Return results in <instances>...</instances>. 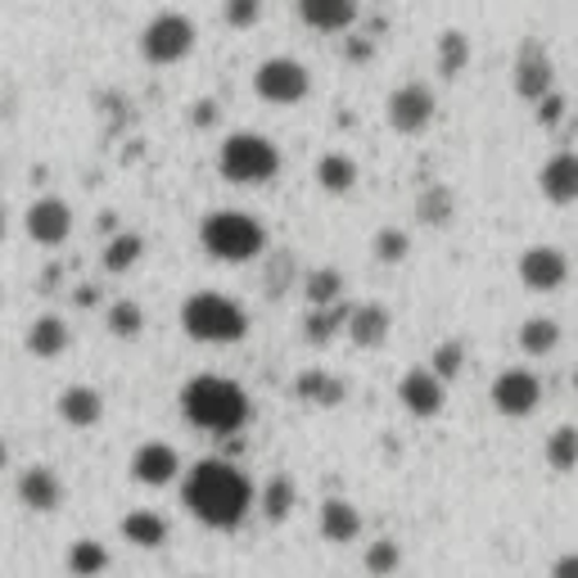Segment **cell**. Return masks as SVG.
Instances as JSON below:
<instances>
[{"mask_svg":"<svg viewBox=\"0 0 578 578\" xmlns=\"http://www.w3.org/2000/svg\"><path fill=\"white\" fill-rule=\"evenodd\" d=\"M185 511L208 529H236L253 511V484L236 461L204 456L200 466H190L181 479Z\"/></svg>","mask_w":578,"mask_h":578,"instance_id":"obj_1","label":"cell"},{"mask_svg":"<svg viewBox=\"0 0 578 578\" xmlns=\"http://www.w3.org/2000/svg\"><path fill=\"white\" fill-rule=\"evenodd\" d=\"M181 411L185 420L195 430L204 434H217V439H230V434H240L249 426V394L240 389L236 379H226V375H195L181 389Z\"/></svg>","mask_w":578,"mask_h":578,"instance_id":"obj_2","label":"cell"},{"mask_svg":"<svg viewBox=\"0 0 578 578\" xmlns=\"http://www.w3.org/2000/svg\"><path fill=\"white\" fill-rule=\"evenodd\" d=\"M200 245L213 262H253L267 258V226L245 208H213L200 222Z\"/></svg>","mask_w":578,"mask_h":578,"instance_id":"obj_3","label":"cell"},{"mask_svg":"<svg viewBox=\"0 0 578 578\" xmlns=\"http://www.w3.org/2000/svg\"><path fill=\"white\" fill-rule=\"evenodd\" d=\"M181 330L195 343H240L249 335V317L236 298L217 290H200L181 303Z\"/></svg>","mask_w":578,"mask_h":578,"instance_id":"obj_4","label":"cell"},{"mask_svg":"<svg viewBox=\"0 0 578 578\" xmlns=\"http://www.w3.org/2000/svg\"><path fill=\"white\" fill-rule=\"evenodd\" d=\"M217 168L236 185H267L281 172V149L262 132H230L217 149Z\"/></svg>","mask_w":578,"mask_h":578,"instance_id":"obj_5","label":"cell"},{"mask_svg":"<svg viewBox=\"0 0 578 578\" xmlns=\"http://www.w3.org/2000/svg\"><path fill=\"white\" fill-rule=\"evenodd\" d=\"M200 42V27L181 10H163L140 27V59L149 64H181Z\"/></svg>","mask_w":578,"mask_h":578,"instance_id":"obj_6","label":"cell"},{"mask_svg":"<svg viewBox=\"0 0 578 578\" xmlns=\"http://www.w3.org/2000/svg\"><path fill=\"white\" fill-rule=\"evenodd\" d=\"M253 91L267 104H298V100H307V91H313V72H307L298 59H290V55H272V59L258 64Z\"/></svg>","mask_w":578,"mask_h":578,"instance_id":"obj_7","label":"cell"},{"mask_svg":"<svg viewBox=\"0 0 578 578\" xmlns=\"http://www.w3.org/2000/svg\"><path fill=\"white\" fill-rule=\"evenodd\" d=\"M434 109H439V100L426 82H403L389 91V100H384V118H389V127L398 136H420L434 123Z\"/></svg>","mask_w":578,"mask_h":578,"instance_id":"obj_8","label":"cell"},{"mask_svg":"<svg viewBox=\"0 0 578 578\" xmlns=\"http://www.w3.org/2000/svg\"><path fill=\"white\" fill-rule=\"evenodd\" d=\"M492 407L502 411V416H511V420H524V416H533L537 411V403H543V379H537L533 371H524V366H507L502 375L492 379Z\"/></svg>","mask_w":578,"mask_h":578,"instance_id":"obj_9","label":"cell"},{"mask_svg":"<svg viewBox=\"0 0 578 578\" xmlns=\"http://www.w3.org/2000/svg\"><path fill=\"white\" fill-rule=\"evenodd\" d=\"M23 230L36 240V245H64L72 236V208L59 200V195H42V200H32L27 213H23Z\"/></svg>","mask_w":578,"mask_h":578,"instance_id":"obj_10","label":"cell"},{"mask_svg":"<svg viewBox=\"0 0 578 578\" xmlns=\"http://www.w3.org/2000/svg\"><path fill=\"white\" fill-rule=\"evenodd\" d=\"M398 403H403L416 420H434V416L443 411V403H447V384H443L430 366H416V371H407V375L398 379Z\"/></svg>","mask_w":578,"mask_h":578,"instance_id":"obj_11","label":"cell"},{"mask_svg":"<svg viewBox=\"0 0 578 578\" xmlns=\"http://www.w3.org/2000/svg\"><path fill=\"white\" fill-rule=\"evenodd\" d=\"M132 479L140 484V488H168L177 475H181V456H177V447L172 443H163V439H149V443H140L136 452H132Z\"/></svg>","mask_w":578,"mask_h":578,"instance_id":"obj_12","label":"cell"},{"mask_svg":"<svg viewBox=\"0 0 578 578\" xmlns=\"http://www.w3.org/2000/svg\"><path fill=\"white\" fill-rule=\"evenodd\" d=\"M520 281L537 294H552L569 281V258L556 245H533L520 253Z\"/></svg>","mask_w":578,"mask_h":578,"instance_id":"obj_13","label":"cell"},{"mask_svg":"<svg viewBox=\"0 0 578 578\" xmlns=\"http://www.w3.org/2000/svg\"><path fill=\"white\" fill-rule=\"evenodd\" d=\"M511 87H515L520 100H533V104H543L552 95V59L543 55V46H524L515 55Z\"/></svg>","mask_w":578,"mask_h":578,"instance_id":"obj_14","label":"cell"},{"mask_svg":"<svg viewBox=\"0 0 578 578\" xmlns=\"http://www.w3.org/2000/svg\"><path fill=\"white\" fill-rule=\"evenodd\" d=\"M14 492H19V502L27 511H36V515H50V511L64 507V479L50 466H27L19 475V488Z\"/></svg>","mask_w":578,"mask_h":578,"instance_id":"obj_15","label":"cell"},{"mask_svg":"<svg viewBox=\"0 0 578 578\" xmlns=\"http://www.w3.org/2000/svg\"><path fill=\"white\" fill-rule=\"evenodd\" d=\"M537 190L552 200V204H578V154L574 149H560L552 154V159L543 163V172H537Z\"/></svg>","mask_w":578,"mask_h":578,"instance_id":"obj_16","label":"cell"},{"mask_svg":"<svg viewBox=\"0 0 578 578\" xmlns=\"http://www.w3.org/2000/svg\"><path fill=\"white\" fill-rule=\"evenodd\" d=\"M55 411L72 430H95L104 420V398H100V389H91V384H68V389L55 398Z\"/></svg>","mask_w":578,"mask_h":578,"instance_id":"obj_17","label":"cell"},{"mask_svg":"<svg viewBox=\"0 0 578 578\" xmlns=\"http://www.w3.org/2000/svg\"><path fill=\"white\" fill-rule=\"evenodd\" d=\"M317 529H321L326 543L349 547L362 537V511L349 502V497H326L321 511H317Z\"/></svg>","mask_w":578,"mask_h":578,"instance_id":"obj_18","label":"cell"},{"mask_svg":"<svg viewBox=\"0 0 578 578\" xmlns=\"http://www.w3.org/2000/svg\"><path fill=\"white\" fill-rule=\"evenodd\" d=\"M68 343H72V330H68V321L55 317V313L36 317V321L27 326V335H23V349H27L32 358H42V362L64 358V353H68Z\"/></svg>","mask_w":578,"mask_h":578,"instance_id":"obj_19","label":"cell"},{"mask_svg":"<svg viewBox=\"0 0 578 578\" xmlns=\"http://www.w3.org/2000/svg\"><path fill=\"white\" fill-rule=\"evenodd\" d=\"M298 19L317 32H349L358 23V0H298Z\"/></svg>","mask_w":578,"mask_h":578,"instance_id":"obj_20","label":"cell"},{"mask_svg":"<svg viewBox=\"0 0 578 578\" xmlns=\"http://www.w3.org/2000/svg\"><path fill=\"white\" fill-rule=\"evenodd\" d=\"M389 326H394V317L384 303H358L349 317V339L358 349H379V343L389 339Z\"/></svg>","mask_w":578,"mask_h":578,"instance_id":"obj_21","label":"cell"},{"mask_svg":"<svg viewBox=\"0 0 578 578\" xmlns=\"http://www.w3.org/2000/svg\"><path fill=\"white\" fill-rule=\"evenodd\" d=\"M349 317H353V307H349V303H335V307H307V317H303V339L313 343V349H326V343H330L339 330H349Z\"/></svg>","mask_w":578,"mask_h":578,"instance_id":"obj_22","label":"cell"},{"mask_svg":"<svg viewBox=\"0 0 578 578\" xmlns=\"http://www.w3.org/2000/svg\"><path fill=\"white\" fill-rule=\"evenodd\" d=\"M123 537L132 547H145V552H159L168 543V520L159 511H149V507H136L123 515Z\"/></svg>","mask_w":578,"mask_h":578,"instance_id":"obj_23","label":"cell"},{"mask_svg":"<svg viewBox=\"0 0 578 578\" xmlns=\"http://www.w3.org/2000/svg\"><path fill=\"white\" fill-rule=\"evenodd\" d=\"M294 394L303 403H313V407H339L343 398H349V384H343L339 375H330V371H303L294 379Z\"/></svg>","mask_w":578,"mask_h":578,"instance_id":"obj_24","label":"cell"},{"mask_svg":"<svg viewBox=\"0 0 578 578\" xmlns=\"http://www.w3.org/2000/svg\"><path fill=\"white\" fill-rule=\"evenodd\" d=\"M294 502H298V488H294L290 475H272V479L258 488V511L272 520V524L290 520V515H294Z\"/></svg>","mask_w":578,"mask_h":578,"instance_id":"obj_25","label":"cell"},{"mask_svg":"<svg viewBox=\"0 0 578 578\" xmlns=\"http://www.w3.org/2000/svg\"><path fill=\"white\" fill-rule=\"evenodd\" d=\"M64 569L72 578H100V574H109V547L95 543V537H77L64 552Z\"/></svg>","mask_w":578,"mask_h":578,"instance_id":"obj_26","label":"cell"},{"mask_svg":"<svg viewBox=\"0 0 578 578\" xmlns=\"http://www.w3.org/2000/svg\"><path fill=\"white\" fill-rule=\"evenodd\" d=\"M317 185L326 190V195H349V190L358 185V163L349 159V154H339V149L321 154V159H317Z\"/></svg>","mask_w":578,"mask_h":578,"instance_id":"obj_27","label":"cell"},{"mask_svg":"<svg viewBox=\"0 0 578 578\" xmlns=\"http://www.w3.org/2000/svg\"><path fill=\"white\" fill-rule=\"evenodd\" d=\"M140 258H145V236H136V230H118V236L104 245L100 267H104L109 276H123V272H132Z\"/></svg>","mask_w":578,"mask_h":578,"instance_id":"obj_28","label":"cell"},{"mask_svg":"<svg viewBox=\"0 0 578 578\" xmlns=\"http://www.w3.org/2000/svg\"><path fill=\"white\" fill-rule=\"evenodd\" d=\"M303 298H307V307L343 303V272L339 267H313V272L303 276Z\"/></svg>","mask_w":578,"mask_h":578,"instance_id":"obj_29","label":"cell"},{"mask_svg":"<svg viewBox=\"0 0 578 578\" xmlns=\"http://www.w3.org/2000/svg\"><path fill=\"white\" fill-rule=\"evenodd\" d=\"M456 213V200H452V190L443 181H430L426 190L416 195V217L426 222V226H447Z\"/></svg>","mask_w":578,"mask_h":578,"instance_id":"obj_30","label":"cell"},{"mask_svg":"<svg viewBox=\"0 0 578 578\" xmlns=\"http://www.w3.org/2000/svg\"><path fill=\"white\" fill-rule=\"evenodd\" d=\"M104 326L113 339H140L145 335V307L136 298H118V303H109V313H104Z\"/></svg>","mask_w":578,"mask_h":578,"instance_id":"obj_31","label":"cell"},{"mask_svg":"<svg viewBox=\"0 0 578 578\" xmlns=\"http://www.w3.org/2000/svg\"><path fill=\"white\" fill-rule=\"evenodd\" d=\"M556 343H560V326H556L552 317H529V321L520 326V349H524L529 358L556 353Z\"/></svg>","mask_w":578,"mask_h":578,"instance_id":"obj_32","label":"cell"},{"mask_svg":"<svg viewBox=\"0 0 578 578\" xmlns=\"http://www.w3.org/2000/svg\"><path fill=\"white\" fill-rule=\"evenodd\" d=\"M466 68H471V36L461 27H447L439 36V72L443 77H461Z\"/></svg>","mask_w":578,"mask_h":578,"instance_id":"obj_33","label":"cell"},{"mask_svg":"<svg viewBox=\"0 0 578 578\" xmlns=\"http://www.w3.org/2000/svg\"><path fill=\"white\" fill-rule=\"evenodd\" d=\"M294 281H298V258L290 249L267 253V298H285Z\"/></svg>","mask_w":578,"mask_h":578,"instance_id":"obj_34","label":"cell"},{"mask_svg":"<svg viewBox=\"0 0 578 578\" xmlns=\"http://www.w3.org/2000/svg\"><path fill=\"white\" fill-rule=\"evenodd\" d=\"M398 565H403V547L394 537H375V543L362 552V569L371 578H389V574H398Z\"/></svg>","mask_w":578,"mask_h":578,"instance_id":"obj_35","label":"cell"},{"mask_svg":"<svg viewBox=\"0 0 578 578\" xmlns=\"http://www.w3.org/2000/svg\"><path fill=\"white\" fill-rule=\"evenodd\" d=\"M547 466L552 471H574L578 466V426H556L547 434Z\"/></svg>","mask_w":578,"mask_h":578,"instance_id":"obj_36","label":"cell"},{"mask_svg":"<svg viewBox=\"0 0 578 578\" xmlns=\"http://www.w3.org/2000/svg\"><path fill=\"white\" fill-rule=\"evenodd\" d=\"M371 249H375V258L384 267H394V262H403L411 253V236H407V230H398V226H384V230H375Z\"/></svg>","mask_w":578,"mask_h":578,"instance_id":"obj_37","label":"cell"},{"mask_svg":"<svg viewBox=\"0 0 578 578\" xmlns=\"http://www.w3.org/2000/svg\"><path fill=\"white\" fill-rule=\"evenodd\" d=\"M461 366H466V349H461L456 339H447V343H439L434 349V358H430V371L447 384V379H456L461 375Z\"/></svg>","mask_w":578,"mask_h":578,"instance_id":"obj_38","label":"cell"},{"mask_svg":"<svg viewBox=\"0 0 578 578\" xmlns=\"http://www.w3.org/2000/svg\"><path fill=\"white\" fill-rule=\"evenodd\" d=\"M222 14H226V23L230 27H258L262 23V0H226L222 5Z\"/></svg>","mask_w":578,"mask_h":578,"instance_id":"obj_39","label":"cell"},{"mask_svg":"<svg viewBox=\"0 0 578 578\" xmlns=\"http://www.w3.org/2000/svg\"><path fill=\"white\" fill-rule=\"evenodd\" d=\"M560 118H565V95H556V91H552L543 104H537V123H543V127H556Z\"/></svg>","mask_w":578,"mask_h":578,"instance_id":"obj_40","label":"cell"},{"mask_svg":"<svg viewBox=\"0 0 578 578\" xmlns=\"http://www.w3.org/2000/svg\"><path fill=\"white\" fill-rule=\"evenodd\" d=\"M343 55H349L353 64H366V59L375 55V46H371V36H349V46H343Z\"/></svg>","mask_w":578,"mask_h":578,"instance_id":"obj_41","label":"cell"},{"mask_svg":"<svg viewBox=\"0 0 578 578\" xmlns=\"http://www.w3.org/2000/svg\"><path fill=\"white\" fill-rule=\"evenodd\" d=\"M552 578H578V552H565V556H556V565H552Z\"/></svg>","mask_w":578,"mask_h":578,"instance_id":"obj_42","label":"cell"},{"mask_svg":"<svg viewBox=\"0 0 578 578\" xmlns=\"http://www.w3.org/2000/svg\"><path fill=\"white\" fill-rule=\"evenodd\" d=\"M217 113H222L217 100H200V104H195V127H213V123H217Z\"/></svg>","mask_w":578,"mask_h":578,"instance_id":"obj_43","label":"cell"},{"mask_svg":"<svg viewBox=\"0 0 578 578\" xmlns=\"http://www.w3.org/2000/svg\"><path fill=\"white\" fill-rule=\"evenodd\" d=\"M95 226H100V236H109V240H113V236H118V213H113V208H104Z\"/></svg>","mask_w":578,"mask_h":578,"instance_id":"obj_44","label":"cell"},{"mask_svg":"<svg viewBox=\"0 0 578 578\" xmlns=\"http://www.w3.org/2000/svg\"><path fill=\"white\" fill-rule=\"evenodd\" d=\"M77 303L91 307V303H95V285H82V290H77Z\"/></svg>","mask_w":578,"mask_h":578,"instance_id":"obj_45","label":"cell"},{"mask_svg":"<svg viewBox=\"0 0 578 578\" xmlns=\"http://www.w3.org/2000/svg\"><path fill=\"white\" fill-rule=\"evenodd\" d=\"M5 466H10V443L0 439V471H5Z\"/></svg>","mask_w":578,"mask_h":578,"instance_id":"obj_46","label":"cell"},{"mask_svg":"<svg viewBox=\"0 0 578 578\" xmlns=\"http://www.w3.org/2000/svg\"><path fill=\"white\" fill-rule=\"evenodd\" d=\"M0 240H5V208H0Z\"/></svg>","mask_w":578,"mask_h":578,"instance_id":"obj_47","label":"cell"},{"mask_svg":"<svg viewBox=\"0 0 578 578\" xmlns=\"http://www.w3.org/2000/svg\"><path fill=\"white\" fill-rule=\"evenodd\" d=\"M574 384H578V371H574Z\"/></svg>","mask_w":578,"mask_h":578,"instance_id":"obj_48","label":"cell"}]
</instances>
